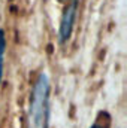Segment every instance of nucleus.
Here are the masks:
<instances>
[{"mask_svg": "<svg viewBox=\"0 0 127 128\" xmlns=\"http://www.w3.org/2000/svg\"><path fill=\"white\" fill-rule=\"evenodd\" d=\"M49 125V79L40 73L33 85L27 128H48Z\"/></svg>", "mask_w": 127, "mask_h": 128, "instance_id": "nucleus-1", "label": "nucleus"}, {"mask_svg": "<svg viewBox=\"0 0 127 128\" xmlns=\"http://www.w3.org/2000/svg\"><path fill=\"white\" fill-rule=\"evenodd\" d=\"M76 9H78V0H70L64 8L63 16H61V21H60V28H58L60 42L69 40V37L72 36L75 18H76Z\"/></svg>", "mask_w": 127, "mask_h": 128, "instance_id": "nucleus-2", "label": "nucleus"}, {"mask_svg": "<svg viewBox=\"0 0 127 128\" xmlns=\"http://www.w3.org/2000/svg\"><path fill=\"white\" fill-rule=\"evenodd\" d=\"M109 124H111V118L106 112H100L96 122L91 125L90 128H109Z\"/></svg>", "mask_w": 127, "mask_h": 128, "instance_id": "nucleus-3", "label": "nucleus"}, {"mask_svg": "<svg viewBox=\"0 0 127 128\" xmlns=\"http://www.w3.org/2000/svg\"><path fill=\"white\" fill-rule=\"evenodd\" d=\"M6 52V36H5V30L0 28V58L5 57Z\"/></svg>", "mask_w": 127, "mask_h": 128, "instance_id": "nucleus-4", "label": "nucleus"}, {"mask_svg": "<svg viewBox=\"0 0 127 128\" xmlns=\"http://www.w3.org/2000/svg\"><path fill=\"white\" fill-rule=\"evenodd\" d=\"M3 79V58H0V84Z\"/></svg>", "mask_w": 127, "mask_h": 128, "instance_id": "nucleus-5", "label": "nucleus"}]
</instances>
